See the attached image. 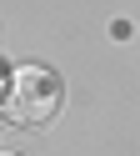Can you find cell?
Masks as SVG:
<instances>
[{
  "label": "cell",
  "instance_id": "obj_1",
  "mask_svg": "<svg viewBox=\"0 0 140 156\" xmlns=\"http://www.w3.org/2000/svg\"><path fill=\"white\" fill-rule=\"evenodd\" d=\"M60 101H65V91L50 66H20L5 81V121L15 126H50Z\"/></svg>",
  "mask_w": 140,
  "mask_h": 156
},
{
  "label": "cell",
  "instance_id": "obj_2",
  "mask_svg": "<svg viewBox=\"0 0 140 156\" xmlns=\"http://www.w3.org/2000/svg\"><path fill=\"white\" fill-rule=\"evenodd\" d=\"M0 156H20V151H0Z\"/></svg>",
  "mask_w": 140,
  "mask_h": 156
},
{
  "label": "cell",
  "instance_id": "obj_3",
  "mask_svg": "<svg viewBox=\"0 0 140 156\" xmlns=\"http://www.w3.org/2000/svg\"><path fill=\"white\" fill-rule=\"evenodd\" d=\"M0 91H5V76H0Z\"/></svg>",
  "mask_w": 140,
  "mask_h": 156
}]
</instances>
